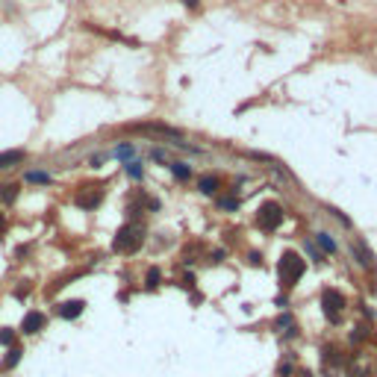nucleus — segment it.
Instances as JSON below:
<instances>
[{"instance_id":"7","label":"nucleus","mask_w":377,"mask_h":377,"mask_svg":"<svg viewBox=\"0 0 377 377\" xmlns=\"http://www.w3.org/2000/svg\"><path fill=\"white\" fill-rule=\"evenodd\" d=\"M83 309H86V301H65V304H59V307H56V315L71 321V318L83 315Z\"/></svg>"},{"instance_id":"11","label":"nucleus","mask_w":377,"mask_h":377,"mask_svg":"<svg viewBox=\"0 0 377 377\" xmlns=\"http://www.w3.org/2000/svg\"><path fill=\"white\" fill-rule=\"evenodd\" d=\"M198 186H201V192H204V195H215V192H218V180L206 174V177H201V183H198Z\"/></svg>"},{"instance_id":"1","label":"nucleus","mask_w":377,"mask_h":377,"mask_svg":"<svg viewBox=\"0 0 377 377\" xmlns=\"http://www.w3.org/2000/svg\"><path fill=\"white\" fill-rule=\"evenodd\" d=\"M142 242H145V230H142L138 224H124L118 233H115L112 248H115L118 254H133V251L142 248Z\"/></svg>"},{"instance_id":"16","label":"nucleus","mask_w":377,"mask_h":377,"mask_svg":"<svg viewBox=\"0 0 377 377\" xmlns=\"http://www.w3.org/2000/svg\"><path fill=\"white\" fill-rule=\"evenodd\" d=\"M133 154H136L133 145H118V148H115V156H118V159H127V162L133 159Z\"/></svg>"},{"instance_id":"20","label":"nucleus","mask_w":377,"mask_h":377,"mask_svg":"<svg viewBox=\"0 0 377 377\" xmlns=\"http://www.w3.org/2000/svg\"><path fill=\"white\" fill-rule=\"evenodd\" d=\"M218 204H221V209H236V206H239V201H236V198H221Z\"/></svg>"},{"instance_id":"19","label":"nucleus","mask_w":377,"mask_h":377,"mask_svg":"<svg viewBox=\"0 0 377 377\" xmlns=\"http://www.w3.org/2000/svg\"><path fill=\"white\" fill-rule=\"evenodd\" d=\"M0 342L12 345V342H15V330H0Z\"/></svg>"},{"instance_id":"4","label":"nucleus","mask_w":377,"mask_h":377,"mask_svg":"<svg viewBox=\"0 0 377 377\" xmlns=\"http://www.w3.org/2000/svg\"><path fill=\"white\" fill-rule=\"evenodd\" d=\"M321 304H324V315H327V318H330L333 324H339V321H342V309H345L342 292L327 289V292H324V298H321Z\"/></svg>"},{"instance_id":"22","label":"nucleus","mask_w":377,"mask_h":377,"mask_svg":"<svg viewBox=\"0 0 377 377\" xmlns=\"http://www.w3.org/2000/svg\"><path fill=\"white\" fill-rule=\"evenodd\" d=\"M183 3H186V6H192V9H195V6H198V0H183Z\"/></svg>"},{"instance_id":"10","label":"nucleus","mask_w":377,"mask_h":377,"mask_svg":"<svg viewBox=\"0 0 377 377\" xmlns=\"http://www.w3.org/2000/svg\"><path fill=\"white\" fill-rule=\"evenodd\" d=\"M21 159H24V151H3L0 154V171L9 168V165H15V162H21Z\"/></svg>"},{"instance_id":"18","label":"nucleus","mask_w":377,"mask_h":377,"mask_svg":"<svg viewBox=\"0 0 377 377\" xmlns=\"http://www.w3.org/2000/svg\"><path fill=\"white\" fill-rule=\"evenodd\" d=\"M159 286V268H151L148 271V289H156Z\"/></svg>"},{"instance_id":"13","label":"nucleus","mask_w":377,"mask_h":377,"mask_svg":"<svg viewBox=\"0 0 377 377\" xmlns=\"http://www.w3.org/2000/svg\"><path fill=\"white\" fill-rule=\"evenodd\" d=\"M315 239H318V245H321V251H327V254H333V251H336V242H333V236H330V233H315Z\"/></svg>"},{"instance_id":"14","label":"nucleus","mask_w":377,"mask_h":377,"mask_svg":"<svg viewBox=\"0 0 377 377\" xmlns=\"http://www.w3.org/2000/svg\"><path fill=\"white\" fill-rule=\"evenodd\" d=\"M124 171L130 174L133 180H142V177H145V168H142V162H136V159H130V162L124 165Z\"/></svg>"},{"instance_id":"3","label":"nucleus","mask_w":377,"mask_h":377,"mask_svg":"<svg viewBox=\"0 0 377 377\" xmlns=\"http://www.w3.org/2000/svg\"><path fill=\"white\" fill-rule=\"evenodd\" d=\"M280 221H283V206H280V204L268 201V204L259 206L257 224L262 227V230H277V227H280Z\"/></svg>"},{"instance_id":"5","label":"nucleus","mask_w":377,"mask_h":377,"mask_svg":"<svg viewBox=\"0 0 377 377\" xmlns=\"http://www.w3.org/2000/svg\"><path fill=\"white\" fill-rule=\"evenodd\" d=\"M101 201H103V192L95 188V186H86L77 195V206H80V209H95V206H101Z\"/></svg>"},{"instance_id":"2","label":"nucleus","mask_w":377,"mask_h":377,"mask_svg":"<svg viewBox=\"0 0 377 377\" xmlns=\"http://www.w3.org/2000/svg\"><path fill=\"white\" fill-rule=\"evenodd\" d=\"M280 283L283 286H295L298 280H301V274H304V259L298 257V254H292V251H286L283 257H280Z\"/></svg>"},{"instance_id":"8","label":"nucleus","mask_w":377,"mask_h":377,"mask_svg":"<svg viewBox=\"0 0 377 377\" xmlns=\"http://www.w3.org/2000/svg\"><path fill=\"white\" fill-rule=\"evenodd\" d=\"M351 251L357 254V262H360L362 268H371V251L362 245V242H357V245H351Z\"/></svg>"},{"instance_id":"15","label":"nucleus","mask_w":377,"mask_h":377,"mask_svg":"<svg viewBox=\"0 0 377 377\" xmlns=\"http://www.w3.org/2000/svg\"><path fill=\"white\" fill-rule=\"evenodd\" d=\"M18 362H21V348H15V345H12V348H9V354H6V360H3V365H6V368H12V365H18Z\"/></svg>"},{"instance_id":"6","label":"nucleus","mask_w":377,"mask_h":377,"mask_svg":"<svg viewBox=\"0 0 377 377\" xmlns=\"http://www.w3.org/2000/svg\"><path fill=\"white\" fill-rule=\"evenodd\" d=\"M38 330H44V312H27L24 315V321H21V333H38Z\"/></svg>"},{"instance_id":"12","label":"nucleus","mask_w":377,"mask_h":377,"mask_svg":"<svg viewBox=\"0 0 377 377\" xmlns=\"http://www.w3.org/2000/svg\"><path fill=\"white\" fill-rule=\"evenodd\" d=\"M171 174L177 180H188V177H192V168H188L186 162H171Z\"/></svg>"},{"instance_id":"21","label":"nucleus","mask_w":377,"mask_h":377,"mask_svg":"<svg viewBox=\"0 0 377 377\" xmlns=\"http://www.w3.org/2000/svg\"><path fill=\"white\" fill-rule=\"evenodd\" d=\"M3 233H6V215L0 212V236H3Z\"/></svg>"},{"instance_id":"17","label":"nucleus","mask_w":377,"mask_h":377,"mask_svg":"<svg viewBox=\"0 0 377 377\" xmlns=\"http://www.w3.org/2000/svg\"><path fill=\"white\" fill-rule=\"evenodd\" d=\"M27 180H30V183H48L51 177H48L44 171H30V174H27Z\"/></svg>"},{"instance_id":"9","label":"nucleus","mask_w":377,"mask_h":377,"mask_svg":"<svg viewBox=\"0 0 377 377\" xmlns=\"http://www.w3.org/2000/svg\"><path fill=\"white\" fill-rule=\"evenodd\" d=\"M15 201H18L15 183H0V204H15Z\"/></svg>"}]
</instances>
